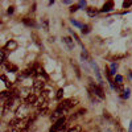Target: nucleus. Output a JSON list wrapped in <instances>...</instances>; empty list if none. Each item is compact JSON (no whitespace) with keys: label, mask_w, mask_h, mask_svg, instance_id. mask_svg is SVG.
<instances>
[{"label":"nucleus","mask_w":132,"mask_h":132,"mask_svg":"<svg viewBox=\"0 0 132 132\" xmlns=\"http://www.w3.org/2000/svg\"><path fill=\"white\" fill-rule=\"evenodd\" d=\"M93 68H94V70H95V75H96L98 81H99V82H102V77H101V73H99V68H98V65L93 63Z\"/></svg>","instance_id":"nucleus-8"},{"label":"nucleus","mask_w":132,"mask_h":132,"mask_svg":"<svg viewBox=\"0 0 132 132\" xmlns=\"http://www.w3.org/2000/svg\"><path fill=\"white\" fill-rule=\"evenodd\" d=\"M107 132H111V131H107Z\"/></svg>","instance_id":"nucleus-31"},{"label":"nucleus","mask_w":132,"mask_h":132,"mask_svg":"<svg viewBox=\"0 0 132 132\" xmlns=\"http://www.w3.org/2000/svg\"><path fill=\"white\" fill-rule=\"evenodd\" d=\"M20 132H27V131H20Z\"/></svg>","instance_id":"nucleus-30"},{"label":"nucleus","mask_w":132,"mask_h":132,"mask_svg":"<svg viewBox=\"0 0 132 132\" xmlns=\"http://www.w3.org/2000/svg\"><path fill=\"white\" fill-rule=\"evenodd\" d=\"M115 126H116V128H118V131H119V132H124V129H123L122 127H120L119 122H116V124H115Z\"/></svg>","instance_id":"nucleus-23"},{"label":"nucleus","mask_w":132,"mask_h":132,"mask_svg":"<svg viewBox=\"0 0 132 132\" xmlns=\"http://www.w3.org/2000/svg\"><path fill=\"white\" fill-rule=\"evenodd\" d=\"M13 11H15V7H9V9H8V13L11 15V13H13Z\"/></svg>","instance_id":"nucleus-29"},{"label":"nucleus","mask_w":132,"mask_h":132,"mask_svg":"<svg viewBox=\"0 0 132 132\" xmlns=\"http://www.w3.org/2000/svg\"><path fill=\"white\" fill-rule=\"evenodd\" d=\"M4 60H5V53L4 50H0V65L4 62Z\"/></svg>","instance_id":"nucleus-18"},{"label":"nucleus","mask_w":132,"mask_h":132,"mask_svg":"<svg viewBox=\"0 0 132 132\" xmlns=\"http://www.w3.org/2000/svg\"><path fill=\"white\" fill-rule=\"evenodd\" d=\"M30 114V107L25 103H21L16 108V119H27Z\"/></svg>","instance_id":"nucleus-1"},{"label":"nucleus","mask_w":132,"mask_h":132,"mask_svg":"<svg viewBox=\"0 0 132 132\" xmlns=\"http://www.w3.org/2000/svg\"><path fill=\"white\" fill-rule=\"evenodd\" d=\"M132 5V2L129 0V2H124L123 3V8H128V7H131Z\"/></svg>","instance_id":"nucleus-22"},{"label":"nucleus","mask_w":132,"mask_h":132,"mask_svg":"<svg viewBox=\"0 0 132 132\" xmlns=\"http://www.w3.org/2000/svg\"><path fill=\"white\" fill-rule=\"evenodd\" d=\"M63 41L68 44L69 49H73V48H74V42H73V40H71L70 37H63Z\"/></svg>","instance_id":"nucleus-9"},{"label":"nucleus","mask_w":132,"mask_h":132,"mask_svg":"<svg viewBox=\"0 0 132 132\" xmlns=\"http://www.w3.org/2000/svg\"><path fill=\"white\" fill-rule=\"evenodd\" d=\"M7 128H8V127H7L3 122H0V132H5V131H7Z\"/></svg>","instance_id":"nucleus-19"},{"label":"nucleus","mask_w":132,"mask_h":132,"mask_svg":"<svg viewBox=\"0 0 132 132\" xmlns=\"http://www.w3.org/2000/svg\"><path fill=\"white\" fill-rule=\"evenodd\" d=\"M70 21H71V24H73V25H75V27H79V28H82V27H83V24H82V23H79V21H77V20H74V19H71Z\"/></svg>","instance_id":"nucleus-16"},{"label":"nucleus","mask_w":132,"mask_h":132,"mask_svg":"<svg viewBox=\"0 0 132 132\" xmlns=\"http://www.w3.org/2000/svg\"><path fill=\"white\" fill-rule=\"evenodd\" d=\"M16 48H17V42L13 40H11L5 44V50H15Z\"/></svg>","instance_id":"nucleus-6"},{"label":"nucleus","mask_w":132,"mask_h":132,"mask_svg":"<svg viewBox=\"0 0 132 132\" xmlns=\"http://www.w3.org/2000/svg\"><path fill=\"white\" fill-rule=\"evenodd\" d=\"M77 9H78V5H77V4H75V5H71V8H70V12H75Z\"/></svg>","instance_id":"nucleus-25"},{"label":"nucleus","mask_w":132,"mask_h":132,"mask_svg":"<svg viewBox=\"0 0 132 132\" xmlns=\"http://www.w3.org/2000/svg\"><path fill=\"white\" fill-rule=\"evenodd\" d=\"M123 93H124V94H123V98H128V96H129V90H128V89H127L126 91H123Z\"/></svg>","instance_id":"nucleus-26"},{"label":"nucleus","mask_w":132,"mask_h":132,"mask_svg":"<svg viewBox=\"0 0 132 132\" xmlns=\"http://www.w3.org/2000/svg\"><path fill=\"white\" fill-rule=\"evenodd\" d=\"M70 32H71V35H73V37H74V40L77 41V44H78V45H81L83 49H85V46H83V44H82V41L79 40V37H78V35H77L75 32H73V29H70Z\"/></svg>","instance_id":"nucleus-7"},{"label":"nucleus","mask_w":132,"mask_h":132,"mask_svg":"<svg viewBox=\"0 0 132 132\" xmlns=\"http://www.w3.org/2000/svg\"><path fill=\"white\" fill-rule=\"evenodd\" d=\"M48 112H49V108H48V107L38 110V115H40V116H45V115H48Z\"/></svg>","instance_id":"nucleus-13"},{"label":"nucleus","mask_w":132,"mask_h":132,"mask_svg":"<svg viewBox=\"0 0 132 132\" xmlns=\"http://www.w3.org/2000/svg\"><path fill=\"white\" fill-rule=\"evenodd\" d=\"M71 65H73V68H74V71H75L77 77H78V78H81V70H79V68H78V65H75L74 62H73Z\"/></svg>","instance_id":"nucleus-12"},{"label":"nucleus","mask_w":132,"mask_h":132,"mask_svg":"<svg viewBox=\"0 0 132 132\" xmlns=\"http://www.w3.org/2000/svg\"><path fill=\"white\" fill-rule=\"evenodd\" d=\"M77 5H78V8H83V7H86V2H79Z\"/></svg>","instance_id":"nucleus-24"},{"label":"nucleus","mask_w":132,"mask_h":132,"mask_svg":"<svg viewBox=\"0 0 132 132\" xmlns=\"http://www.w3.org/2000/svg\"><path fill=\"white\" fill-rule=\"evenodd\" d=\"M89 32H90V25H83L82 27V33L83 35H87Z\"/></svg>","instance_id":"nucleus-17"},{"label":"nucleus","mask_w":132,"mask_h":132,"mask_svg":"<svg viewBox=\"0 0 132 132\" xmlns=\"http://www.w3.org/2000/svg\"><path fill=\"white\" fill-rule=\"evenodd\" d=\"M37 96H38V94L30 93L27 98H24V103L28 104L29 107H30V106H35V103H36V101H37Z\"/></svg>","instance_id":"nucleus-3"},{"label":"nucleus","mask_w":132,"mask_h":132,"mask_svg":"<svg viewBox=\"0 0 132 132\" xmlns=\"http://www.w3.org/2000/svg\"><path fill=\"white\" fill-rule=\"evenodd\" d=\"M66 132H82V128H81V126H75V127H73V128L68 129Z\"/></svg>","instance_id":"nucleus-14"},{"label":"nucleus","mask_w":132,"mask_h":132,"mask_svg":"<svg viewBox=\"0 0 132 132\" xmlns=\"http://www.w3.org/2000/svg\"><path fill=\"white\" fill-rule=\"evenodd\" d=\"M78 104V99H75V98H69V99H63V101L60 103L58 108L61 110H65V111H69L70 108H73L74 106Z\"/></svg>","instance_id":"nucleus-2"},{"label":"nucleus","mask_w":132,"mask_h":132,"mask_svg":"<svg viewBox=\"0 0 132 132\" xmlns=\"http://www.w3.org/2000/svg\"><path fill=\"white\" fill-rule=\"evenodd\" d=\"M5 132H19L16 128H7V131Z\"/></svg>","instance_id":"nucleus-27"},{"label":"nucleus","mask_w":132,"mask_h":132,"mask_svg":"<svg viewBox=\"0 0 132 132\" xmlns=\"http://www.w3.org/2000/svg\"><path fill=\"white\" fill-rule=\"evenodd\" d=\"M114 9V2H107L103 4V8L101 9V12H110Z\"/></svg>","instance_id":"nucleus-5"},{"label":"nucleus","mask_w":132,"mask_h":132,"mask_svg":"<svg viewBox=\"0 0 132 132\" xmlns=\"http://www.w3.org/2000/svg\"><path fill=\"white\" fill-rule=\"evenodd\" d=\"M56 96H57V99H61V98L63 96V89H60V90L57 91V95H56Z\"/></svg>","instance_id":"nucleus-20"},{"label":"nucleus","mask_w":132,"mask_h":132,"mask_svg":"<svg viewBox=\"0 0 132 132\" xmlns=\"http://www.w3.org/2000/svg\"><path fill=\"white\" fill-rule=\"evenodd\" d=\"M114 82H116L115 85H123V77L119 75V74H116L115 78H114Z\"/></svg>","instance_id":"nucleus-10"},{"label":"nucleus","mask_w":132,"mask_h":132,"mask_svg":"<svg viewBox=\"0 0 132 132\" xmlns=\"http://www.w3.org/2000/svg\"><path fill=\"white\" fill-rule=\"evenodd\" d=\"M87 9V13H89L90 16H95L98 13V9H95L94 7H89V8H86Z\"/></svg>","instance_id":"nucleus-11"},{"label":"nucleus","mask_w":132,"mask_h":132,"mask_svg":"<svg viewBox=\"0 0 132 132\" xmlns=\"http://www.w3.org/2000/svg\"><path fill=\"white\" fill-rule=\"evenodd\" d=\"M83 114H86V110H85V108H82V110H79V111H78V112H77V118H78V116H82Z\"/></svg>","instance_id":"nucleus-21"},{"label":"nucleus","mask_w":132,"mask_h":132,"mask_svg":"<svg viewBox=\"0 0 132 132\" xmlns=\"http://www.w3.org/2000/svg\"><path fill=\"white\" fill-rule=\"evenodd\" d=\"M103 114H104V118H107V119H108V120H111V116H110V114H108V112H107V111H104V112H103Z\"/></svg>","instance_id":"nucleus-28"},{"label":"nucleus","mask_w":132,"mask_h":132,"mask_svg":"<svg viewBox=\"0 0 132 132\" xmlns=\"http://www.w3.org/2000/svg\"><path fill=\"white\" fill-rule=\"evenodd\" d=\"M33 87H35V90H37V91H44V89H45V82L37 79L33 83Z\"/></svg>","instance_id":"nucleus-4"},{"label":"nucleus","mask_w":132,"mask_h":132,"mask_svg":"<svg viewBox=\"0 0 132 132\" xmlns=\"http://www.w3.org/2000/svg\"><path fill=\"white\" fill-rule=\"evenodd\" d=\"M116 69H118V63H115V62H114V63L111 65V69H110V71H111V75L116 73Z\"/></svg>","instance_id":"nucleus-15"}]
</instances>
